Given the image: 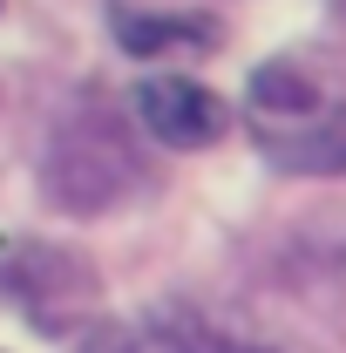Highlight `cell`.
<instances>
[{
	"label": "cell",
	"instance_id": "obj_2",
	"mask_svg": "<svg viewBox=\"0 0 346 353\" xmlns=\"http://www.w3.org/2000/svg\"><path fill=\"white\" fill-rule=\"evenodd\" d=\"M34 183L61 218H109L123 204L156 197V157H150L136 116L109 109V102H82L48 130L41 157H34Z\"/></svg>",
	"mask_w": 346,
	"mask_h": 353
},
{
	"label": "cell",
	"instance_id": "obj_1",
	"mask_svg": "<svg viewBox=\"0 0 346 353\" xmlns=\"http://www.w3.org/2000/svg\"><path fill=\"white\" fill-rule=\"evenodd\" d=\"M346 75L319 48H278L245 75V136L265 170L333 183L346 176Z\"/></svg>",
	"mask_w": 346,
	"mask_h": 353
},
{
	"label": "cell",
	"instance_id": "obj_7",
	"mask_svg": "<svg viewBox=\"0 0 346 353\" xmlns=\"http://www.w3.org/2000/svg\"><path fill=\"white\" fill-rule=\"evenodd\" d=\"M231 353H265V347H231Z\"/></svg>",
	"mask_w": 346,
	"mask_h": 353
},
{
	"label": "cell",
	"instance_id": "obj_5",
	"mask_svg": "<svg viewBox=\"0 0 346 353\" xmlns=\"http://www.w3.org/2000/svg\"><path fill=\"white\" fill-rule=\"evenodd\" d=\"M109 21V41L123 48L130 61H204L224 48V14L211 7H136V0H109L102 7Z\"/></svg>",
	"mask_w": 346,
	"mask_h": 353
},
{
	"label": "cell",
	"instance_id": "obj_6",
	"mask_svg": "<svg viewBox=\"0 0 346 353\" xmlns=\"http://www.w3.org/2000/svg\"><path fill=\"white\" fill-rule=\"evenodd\" d=\"M326 7H333V21H340V28H346V0H326Z\"/></svg>",
	"mask_w": 346,
	"mask_h": 353
},
{
	"label": "cell",
	"instance_id": "obj_3",
	"mask_svg": "<svg viewBox=\"0 0 346 353\" xmlns=\"http://www.w3.org/2000/svg\"><path fill=\"white\" fill-rule=\"evenodd\" d=\"M0 306H14L48 340H82V326H95L102 306V279L82 252L54 238H0Z\"/></svg>",
	"mask_w": 346,
	"mask_h": 353
},
{
	"label": "cell",
	"instance_id": "obj_4",
	"mask_svg": "<svg viewBox=\"0 0 346 353\" xmlns=\"http://www.w3.org/2000/svg\"><path fill=\"white\" fill-rule=\"evenodd\" d=\"M130 116L143 123V136H150L156 150H170V157H204V150H217L224 136L245 123L211 82H197V75H183V68H150V75L130 88Z\"/></svg>",
	"mask_w": 346,
	"mask_h": 353
}]
</instances>
